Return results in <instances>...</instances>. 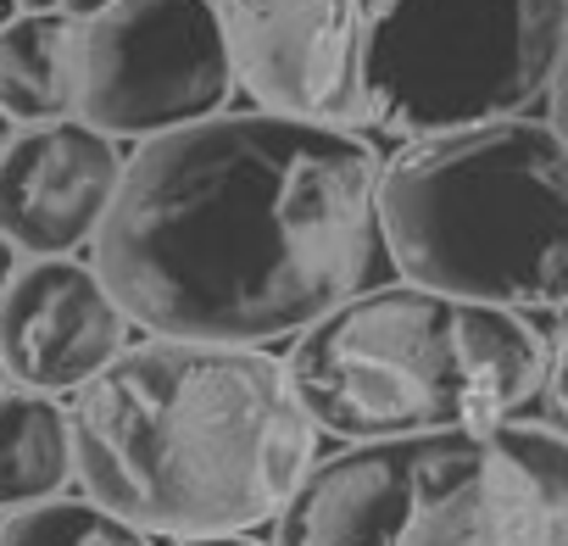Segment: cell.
<instances>
[{
    "label": "cell",
    "mask_w": 568,
    "mask_h": 546,
    "mask_svg": "<svg viewBox=\"0 0 568 546\" xmlns=\"http://www.w3.org/2000/svg\"><path fill=\"white\" fill-rule=\"evenodd\" d=\"M168 546H273L256 529H229V535H173Z\"/></svg>",
    "instance_id": "obj_14"
},
{
    "label": "cell",
    "mask_w": 568,
    "mask_h": 546,
    "mask_svg": "<svg viewBox=\"0 0 568 546\" xmlns=\"http://www.w3.org/2000/svg\"><path fill=\"white\" fill-rule=\"evenodd\" d=\"M284 363L313 424L346 446L513 418L551 391L557 346L529 313L396 273L307 324Z\"/></svg>",
    "instance_id": "obj_4"
},
{
    "label": "cell",
    "mask_w": 568,
    "mask_h": 546,
    "mask_svg": "<svg viewBox=\"0 0 568 546\" xmlns=\"http://www.w3.org/2000/svg\"><path fill=\"white\" fill-rule=\"evenodd\" d=\"M379 156L273 107L140 140L95 267L145 335L278 346L379 280Z\"/></svg>",
    "instance_id": "obj_1"
},
{
    "label": "cell",
    "mask_w": 568,
    "mask_h": 546,
    "mask_svg": "<svg viewBox=\"0 0 568 546\" xmlns=\"http://www.w3.org/2000/svg\"><path fill=\"white\" fill-rule=\"evenodd\" d=\"M129 341L134 318L123 313L95 262L29 256L0 291V363H7L12 385L73 396Z\"/></svg>",
    "instance_id": "obj_8"
},
{
    "label": "cell",
    "mask_w": 568,
    "mask_h": 546,
    "mask_svg": "<svg viewBox=\"0 0 568 546\" xmlns=\"http://www.w3.org/2000/svg\"><path fill=\"white\" fill-rule=\"evenodd\" d=\"M256 107L424 140L546 95L568 0H217Z\"/></svg>",
    "instance_id": "obj_3"
},
{
    "label": "cell",
    "mask_w": 568,
    "mask_h": 546,
    "mask_svg": "<svg viewBox=\"0 0 568 546\" xmlns=\"http://www.w3.org/2000/svg\"><path fill=\"white\" fill-rule=\"evenodd\" d=\"M240 84L217 0H112L79 40V118L151 140L212 118Z\"/></svg>",
    "instance_id": "obj_7"
},
{
    "label": "cell",
    "mask_w": 568,
    "mask_h": 546,
    "mask_svg": "<svg viewBox=\"0 0 568 546\" xmlns=\"http://www.w3.org/2000/svg\"><path fill=\"white\" fill-rule=\"evenodd\" d=\"M379 229L402 280L513 307H568V140L551 118H485L407 140L379 168Z\"/></svg>",
    "instance_id": "obj_5"
},
{
    "label": "cell",
    "mask_w": 568,
    "mask_h": 546,
    "mask_svg": "<svg viewBox=\"0 0 568 546\" xmlns=\"http://www.w3.org/2000/svg\"><path fill=\"white\" fill-rule=\"evenodd\" d=\"M23 12H62V0H18Z\"/></svg>",
    "instance_id": "obj_18"
},
{
    "label": "cell",
    "mask_w": 568,
    "mask_h": 546,
    "mask_svg": "<svg viewBox=\"0 0 568 546\" xmlns=\"http://www.w3.org/2000/svg\"><path fill=\"white\" fill-rule=\"evenodd\" d=\"M118 179V140L79 112L18 123L0 145V234L23 256H73L79 245H95Z\"/></svg>",
    "instance_id": "obj_9"
},
{
    "label": "cell",
    "mask_w": 568,
    "mask_h": 546,
    "mask_svg": "<svg viewBox=\"0 0 568 546\" xmlns=\"http://www.w3.org/2000/svg\"><path fill=\"white\" fill-rule=\"evenodd\" d=\"M112 7V0H62V12L68 18H79V23H90V18H101Z\"/></svg>",
    "instance_id": "obj_17"
},
{
    "label": "cell",
    "mask_w": 568,
    "mask_h": 546,
    "mask_svg": "<svg viewBox=\"0 0 568 546\" xmlns=\"http://www.w3.org/2000/svg\"><path fill=\"white\" fill-rule=\"evenodd\" d=\"M273 546H568V424L346 441L307 468Z\"/></svg>",
    "instance_id": "obj_6"
},
{
    "label": "cell",
    "mask_w": 568,
    "mask_h": 546,
    "mask_svg": "<svg viewBox=\"0 0 568 546\" xmlns=\"http://www.w3.org/2000/svg\"><path fill=\"white\" fill-rule=\"evenodd\" d=\"M7 385H12V380H7V363H0V391H7Z\"/></svg>",
    "instance_id": "obj_21"
},
{
    "label": "cell",
    "mask_w": 568,
    "mask_h": 546,
    "mask_svg": "<svg viewBox=\"0 0 568 546\" xmlns=\"http://www.w3.org/2000/svg\"><path fill=\"white\" fill-rule=\"evenodd\" d=\"M68 413L79 491L162 540L278 524L324 441L284 352L190 335L129 341Z\"/></svg>",
    "instance_id": "obj_2"
},
{
    "label": "cell",
    "mask_w": 568,
    "mask_h": 546,
    "mask_svg": "<svg viewBox=\"0 0 568 546\" xmlns=\"http://www.w3.org/2000/svg\"><path fill=\"white\" fill-rule=\"evenodd\" d=\"M12 129H18V123H12L7 112H0V145H7V140H12Z\"/></svg>",
    "instance_id": "obj_20"
},
{
    "label": "cell",
    "mask_w": 568,
    "mask_h": 546,
    "mask_svg": "<svg viewBox=\"0 0 568 546\" xmlns=\"http://www.w3.org/2000/svg\"><path fill=\"white\" fill-rule=\"evenodd\" d=\"M0 546H151V535L95 496H45L18 513H0Z\"/></svg>",
    "instance_id": "obj_12"
},
{
    "label": "cell",
    "mask_w": 568,
    "mask_h": 546,
    "mask_svg": "<svg viewBox=\"0 0 568 546\" xmlns=\"http://www.w3.org/2000/svg\"><path fill=\"white\" fill-rule=\"evenodd\" d=\"M79 40L68 12H18L0 29V112L12 123H51L79 112Z\"/></svg>",
    "instance_id": "obj_10"
},
{
    "label": "cell",
    "mask_w": 568,
    "mask_h": 546,
    "mask_svg": "<svg viewBox=\"0 0 568 546\" xmlns=\"http://www.w3.org/2000/svg\"><path fill=\"white\" fill-rule=\"evenodd\" d=\"M546 107H551V129L568 140V18H562V46H557V68L546 84Z\"/></svg>",
    "instance_id": "obj_13"
},
{
    "label": "cell",
    "mask_w": 568,
    "mask_h": 546,
    "mask_svg": "<svg viewBox=\"0 0 568 546\" xmlns=\"http://www.w3.org/2000/svg\"><path fill=\"white\" fill-rule=\"evenodd\" d=\"M18 12H23V7H18V0H0V29H7V23H12Z\"/></svg>",
    "instance_id": "obj_19"
},
{
    "label": "cell",
    "mask_w": 568,
    "mask_h": 546,
    "mask_svg": "<svg viewBox=\"0 0 568 546\" xmlns=\"http://www.w3.org/2000/svg\"><path fill=\"white\" fill-rule=\"evenodd\" d=\"M551 391H557V407L568 418V335L557 341V363H551Z\"/></svg>",
    "instance_id": "obj_15"
},
{
    "label": "cell",
    "mask_w": 568,
    "mask_h": 546,
    "mask_svg": "<svg viewBox=\"0 0 568 546\" xmlns=\"http://www.w3.org/2000/svg\"><path fill=\"white\" fill-rule=\"evenodd\" d=\"M18 262H23V251L7 240V234H0V291H7L12 285V273H18Z\"/></svg>",
    "instance_id": "obj_16"
},
{
    "label": "cell",
    "mask_w": 568,
    "mask_h": 546,
    "mask_svg": "<svg viewBox=\"0 0 568 546\" xmlns=\"http://www.w3.org/2000/svg\"><path fill=\"white\" fill-rule=\"evenodd\" d=\"M79 479L73 413L29 385L0 391V513L62 496Z\"/></svg>",
    "instance_id": "obj_11"
}]
</instances>
